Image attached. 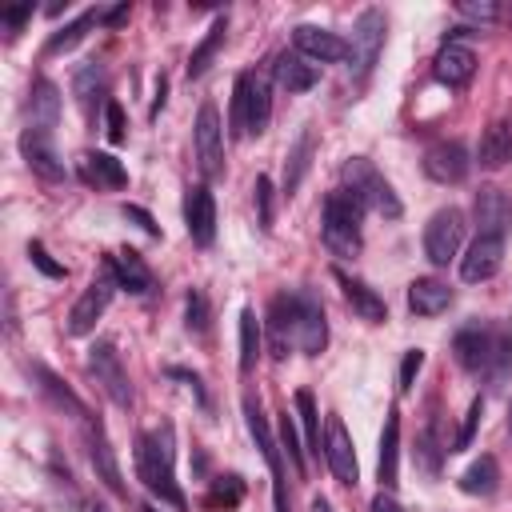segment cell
<instances>
[{
	"label": "cell",
	"mask_w": 512,
	"mask_h": 512,
	"mask_svg": "<svg viewBox=\"0 0 512 512\" xmlns=\"http://www.w3.org/2000/svg\"><path fill=\"white\" fill-rule=\"evenodd\" d=\"M328 344V320L312 292H280L268 308V348L276 360L288 356V348H300L304 356L324 352Z\"/></svg>",
	"instance_id": "obj_1"
},
{
	"label": "cell",
	"mask_w": 512,
	"mask_h": 512,
	"mask_svg": "<svg viewBox=\"0 0 512 512\" xmlns=\"http://www.w3.org/2000/svg\"><path fill=\"white\" fill-rule=\"evenodd\" d=\"M176 448H172V428L164 424L160 432H144L136 436V472L144 480V488L152 496H160L164 504H172L176 512H184V492L176 484Z\"/></svg>",
	"instance_id": "obj_2"
},
{
	"label": "cell",
	"mask_w": 512,
	"mask_h": 512,
	"mask_svg": "<svg viewBox=\"0 0 512 512\" xmlns=\"http://www.w3.org/2000/svg\"><path fill=\"white\" fill-rule=\"evenodd\" d=\"M364 200L348 188L328 192L324 200V244L332 256H356L360 252V220H364Z\"/></svg>",
	"instance_id": "obj_3"
},
{
	"label": "cell",
	"mask_w": 512,
	"mask_h": 512,
	"mask_svg": "<svg viewBox=\"0 0 512 512\" xmlns=\"http://www.w3.org/2000/svg\"><path fill=\"white\" fill-rule=\"evenodd\" d=\"M272 120V96H268V76L260 72H240L232 84V136H260Z\"/></svg>",
	"instance_id": "obj_4"
},
{
	"label": "cell",
	"mask_w": 512,
	"mask_h": 512,
	"mask_svg": "<svg viewBox=\"0 0 512 512\" xmlns=\"http://www.w3.org/2000/svg\"><path fill=\"white\" fill-rule=\"evenodd\" d=\"M340 176H344V184H348V192H356L368 208H376L380 216H388V220H396L400 216V200H396V192H392V184L364 160V156H352V160H344V168H340Z\"/></svg>",
	"instance_id": "obj_5"
},
{
	"label": "cell",
	"mask_w": 512,
	"mask_h": 512,
	"mask_svg": "<svg viewBox=\"0 0 512 512\" xmlns=\"http://www.w3.org/2000/svg\"><path fill=\"white\" fill-rule=\"evenodd\" d=\"M380 48H384V12L380 8H364L352 24V44H348V72L352 80H364L376 60H380Z\"/></svg>",
	"instance_id": "obj_6"
},
{
	"label": "cell",
	"mask_w": 512,
	"mask_h": 512,
	"mask_svg": "<svg viewBox=\"0 0 512 512\" xmlns=\"http://www.w3.org/2000/svg\"><path fill=\"white\" fill-rule=\"evenodd\" d=\"M244 424L260 448V456L268 460V472H272V500H276V512H288V492H284V464H280V444L272 440V428L260 412V400L256 396H244Z\"/></svg>",
	"instance_id": "obj_7"
},
{
	"label": "cell",
	"mask_w": 512,
	"mask_h": 512,
	"mask_svg": "<svg viewBox=\"0 0 512 512\" xmlns=\"http://www.w3.org/2000/svg\"><path fill=\"white\" fill-rule=\"evenodd\" d=\"M88 368H92L96 384L108 392V400H112V404H120V408H128V404H132L128 372H124V364H120V356H116V348H112L108 340H96V344L88 348Z\"/></svg>",
	"instance_id": "obj_8"
},
{
	"label": "cell",
	"mask_w": 512,
	"mask_h": 512,
	"mask_svg": "<svg viewBox=\"0 0 512 512\" xmlns=\"http://www.w3.org/2000/svg\"><path fill=\"white\" fill-rule=\"evenodd\" d=\"M460 240H464V212L460 208H440L424 228V256L432 264H448L460 252Z\"/></svg>",
	"instance_id": "obj_9"
},
{
	"label": "cell",
	"mask_w": 512,
	"mask_h": 512,
	"mask_svg": "<svg viewBox=\"0 0 512 512\" xmlns=\"http://www.w3.org/2000/svg\"><path fill=\"white\" fill-rule=\"evenodd\" d=\"M112 288H116V276H112V268L104 264V272L80 292V300H76L72 312H68V332H72V336H88V332L96 328V320L104 316V308H108V300H112Z\"/></svg>",
	"instance_id": "obj_10"
},
{
	"label": "cell",
	"mask_w": 512,
	"mask_h": 512,
	"mask_svg": "<svg viewBox=\"0 0 512 512\" xmlns=\"http://www.w3.org/2000/svg\"><path fill=\"white\" fill-rule=\"evenodd\" d=\"M196 164L208 180H216L224 172V128H220V112L212 104H200V112H196Z\"/></svg>",
	"instance_id": "obj_11"
},
{
	"label": "cell",
	"mask_w": 512,
	"mask_h": 512,
	"mask_svg": "<svg viewBox=\"0 0 512 512\" xmlns=\"http://www.w3.org/2000/svg\"><path fill=\"white\" fill-rule=\"evenodd\" d=\"M496 328L488 324H468L452 336V352H456V364L468 368V372H488L492 364V352H496Z\"/></svg>",
	"instance_id": "obj_12"
},
{
	"label": "cell",
	"mask_w": 512,
	"mask_h": 512,
	"mask_svg": "<svg viewBox=\"0 0 512 512\" xmlns=\"http://www.w3.org/2000/svg\"><path fill=\"white\" fill-rule=\"evenodd\" d=\"M324 460H328V468H332V476L340 484H356L360 480L356 448H352V436H348L340 416H328V424H324Z\"/></svg>",
	"instance_id": "obj_13"
},
{
	"label": "cell",
	"mask_w": 512,
	"mask_h": 512,
	"mask_svg": "<svg viewBox=\"0 0 512 512\" xmlns=\"http://www.w3.org/2000/svg\"><path fill=\"white\" fill-rule=\"evenodd\" d=\"M472 160H468V148L460 140H440L424 152V172L436 180V184H460L468 176Z\"/></svg>",
	"instance_id": "obj_14"
},
{
	"label": "cell",
	"mask_w": 512,
	"mask_h": 512,
	"mask_svg": "<svg viewBox=\"0 0 512 512\" xmlns=\"http://www.w3.org/2000/svg\"><path fill=\"white\" fill-rule=\"evenodd\" d=\"M472 212H476V228H480V236L508 240V232H512V200H508L500 188H492V184L480 188Z\"/></svg>",
	"instance_id": "obj_15"
},
{
	"label": "cell",
	"mask_w": 512,
	"mask_h": 512,
	"mask_svg": "<svg viewBox=\"0 0 512 512\" xmlns=\"http://www.w3.org/2000/svg\"><path fill=\"white\" fill-rule=\"evenodd\" d=\"M292 44H296V52H300V56L320 60V64L348 60V44H344L336 32L316 28V24H300V28H292Z\"/></svg>",
	"instance_id": "obj_16"
},
{
	"label": "cell",
	"mask_w": 512,
	"mask_h": 512,
	"mask_svg": "<svg viewBox=\"0 0 512 512\" xmlns=\"http://www.w3.org/2000/svg\"><path fill=\"white\" fill-rule=\"evenodd\" d=\"M184 224H188V236L200 248L212 244V236H216V200H212V192L204 184L188 188V196H184Z\"/></svg>",
	"instance_id": "obj_17"
},
{
	"label": "cell",
	"mask_w": 512,
	"mask_h": 512,
	"mask_svg": "<svg viewBox=\"0 0 512 512\" xmlns=\"http://www.w3.org/2000/svg\"><path fill=\"white\" fill-rule=\"evenodd\" d=\"M20 152H24V160H28V168H32L36 176H44V180H64V160L56 156L48 132L24 128V136H20Z\"/></svg>",
	"instance_id": "obj_18"
},
{
	"label": "cell",
	"mask_w": 512,
	"mask_h": 512,
	"mask_svg": "<svg viewBox=\"0 0 512 512\" xmlns=\"http://www.w3.org/2000/svg\"><path fill=\"white\" fill-rule=\"evenodd\" d=\"M88 456H92V468H96V476L116 492V496H124V476H120V464H116V452H112V444H108V432H104V424L100 420H88Z\"/></svg>",
	"instance_id": "obj_19"
},
{
	"label": "cell",
	"mask_w": 512,
	"mask_h": 512,
	"mask_svg": "<svg viewBox=\"0 0 512 512\" xmlns=\"http://www.w3.org/2000/svg\"><path fill=\"white\" fill-rule=\"evenodd\" d=\"M500 260H504V240H496V236H476V244H472L468 256L460 260V276H464L468 284H480V280L496 276Z\"/></svg>",
	"instance_id": "obj_20"
},
{
	"label": "cell",
	"mask_w": 512,
	"mask_h": 512,
	"mask_svg": "<svg viewBox=\"0 0 512 512\" xmlns=\"http://www.w3.org/2000/svg\"><path fill=\"white\" fill-rule=\"evenodd\" d=\"M432 72H436V80H440V84H448V88L468 84V80H472V72H476V56H472V48H464V44L448 40V44L436 52Z\"/></svg>",
	"instance_id": "obj_21"
},
{
	"label": "cell",
	"mask_w": 512,
	"mask_h": 512,
	"mask_svg": "<svg viewBox=\"0 0 512 512\" xmlns=\"http://www.w3.org/2000/svg\"><path fill=\"white\" fill-rule=\"evenodd\" d=\"M272 76H276V84L288 88V92H308V88L320 80V68L308 64V56H300V52H280L276 64H272Z\"/></svg>",
	"instance_id": "obj_22"
},
{
	"label": "cell",
	"mask_w": 512,
	"mask_h": 512,
	"mask_svg": "<svg viewBox=\"0 0 512 512\" xmlns=\"http://www.w3.org/2000/svg\"><path fill=\"white\" fill-rule=\"evenodd\" d=\"M108 268H112V276H116V288H128V292H136V296L152 292V272H148V264H144L140 252L124 248V252L108 256Z\"/></svg>",
	"instance_id": "obj_23"
},
{
	"label": "cell",
	"mask_w": 512,
	"mask_h": 512,
	"mask_svg": "<svg viewBox=\"0 0 512 512\" xmlns=\"http://www.w3.org/2000/svg\"><path fill=\"white\" fill-rule=\"evenodd\" d=\"M336 280H340V288H344V300H348V308L360 316V320H368V324H380V320H388V304L364 284V280H352L348 272H336Z\"/></svg>",
	"instance_id": "obj_24"
},
{
	"label": "cell",
	"mask_w": 512,
	"mask_h": 512,
	"mask_svg": "<svg viewBox=\"0 0 512 512\" xmlns=\"http://www.w3.org/2000/svg\"><path fill=\"white\" fill-rule=\"evenodd\" d=\"M376 472H380L384 492H392V488H396V472H400V412H396V408H388V416H384L380 464H376Z\"/></svg>",
	"instance_id": "obj_25"
},
{
	"label": "cell",
	"mask_w": 512,
	"mask_h": 512,
	"mask_svg": "<svg viewBox=\"0 0 512 512\" xmlns=\"http://www.w3.org/2000/svg\"><path fill=\"white\" fill-rule=\"evenodd\" d=\"M28 116H32V124H28V128H36V132H48V136H52V128H56V120H60V88H56L52 80H36V84H32Z\"/></svg>",
	"instance_id": "obj_26"
},
{
	"label": "cell",
	"mask_w": 512,
	"mask_h": 512,
	"mask_svg": "<svg viewBox=\"0 0 512 512\" xmlns=\"http://www.w3.org/2000/svg\"><path fill=\"white\" fill-rule=\"evenodd\" d=\"M448 304H452V288L448 284H440L432 276H420V280L408 284V308L416 316H440Z\"/></svg>",
	"instance_id": "obj_27"
},
{
	"label": "cell",
	"mask_w": 512,
	"mask_h": 512,
	"mask_svg": "<svg viewBox=\"0 0 512 512\" xmlns=\"http://www.w3.org/2000/svg\"><path fill=\"white\" fill-rule=\"evenodd\" d=\"M80 176L88 184H96V188H124L128 184L124 164L116 156H108V152H84L80 156Z\"/></svg>",
	"instance_id": "obj_28"
},
{
	"label": "cell",
	"mask_w": 512,
	"mask_h": 512,
	"mask_svg": "<svg viewBox=\"0 0 512 512\" xmlns=\"http://www.w3.org/2000/svg\"><path fill=\"white\" fill-rule=\"evenodd\" d=\"M476 160H480V168H504L512 160V124L508 120H496V124L484 128Z\"/></svg>",
	"instance_id": "obj_29"
},
{
	"label": "cell",
	"mask_w": 512,
	"mask_h": 512,
	"mask_svg": "<svg viewBox=\"0 0 512 512\" xmlns=\"http://www.w3.org/2000/svg\"><path fill=\"white\" fill-rule=\"evenodd\" d=\"M496 488H500L496 456H480V460H472V464L464 468V476H460V492H468V496H492Z\"/></svg>",
	"instance_id": "obj_30"
},
{
	"label": "cell",
	"mask_w": 512,
	"mask_h": 512,
	"mask_svg": "<svg viewBox=\"0 0 512 512\" xmlns=\"http://www.w3.org/2000/svg\"><path fill=\"white\" fill-rule=\"evenodd\" d=\"M100 16H104L100 8H88V12H80V16L72 20V24H64L60 32H52V36H48L44 52H48V56H56V52H68V48H76V44L84 40V32L100 24Z\"/></svg>",
	"instance_id": "obj_31"
},
{
	"label": "cell",
	"mask_w": 512,
	"mask_h": 512,
	"mask_svg": "<svg viewBox=\"0 0 512 512\" xmlns=\"http://www.w3.org/2000/svg\"><path fill=\"white\" fill-rule=\"evenodd\" d=\"M224 32H228V16H216L212 20V28H208V36L196 44V52L188 56V80H196V76H204L208 72V64H212V56L220 52V44H224Z\"/></svg>",
	"instance_id": "obj_32"
},
{
	"label": "cell",
	"mask_w": 512,
	"mask_h": 512,
	"mask_svg": "<svg viewBox=\"0 0 512 512\" xmlns=\"http://www.w3.org/2000/svg\"><path fill=\"white\" fill-rule=\"evenodd\" d=\"M312 148H316V136L304 128L300 140L292 144V152H288V168H284V192H288V196L300 188V180H304V172H308V160H312Z\"/></svg>",
	"instance_id": "obj_33"
},
{
	"label": "cell",
	"mask_w": 512,
	"mask_h": 512,
	"mask_svg": "<svg viewBox=\"0 0 512 512\" xmlns=\"http://www.w3.org/2000/svg\"><path fill=\"white\" fill-rule=\"evenodd\" d=\"M32 376L40 380V392H44V396H52V400H56L60 408H68V412H76V416H88L84 400H80V396H76L72 388H64V384H60V376H52V372H48L44 364H32Z\"/></svg>",
	"instance_id": "obj_34"
},
{
	"label": "cell",
	"mask_w": 512,
	"mask_h": 512,
	"mask_svg": "<svg viewBox=\"0 0 512 512\" xmlns=\"http://www.w3.org/2000/svg\"><path fill=\"white\" fill-rule=\"evenodd\" d=\"M296 416H300V424H304V440H308L312 456H320V452H324L320 412H316V400H312V392H308V388H300V392H296Z\"/></svg>",
	"instance_id": "obj_35"
},
{
	"label": "cell",
	"mask_w": 512,
	"mask_h": 512,
	"mask_svg": "<svg viewBox=\"0 0 512 512\" xmlns=\"http://www.w3.org/2000/svg\"><path fill=\"white\" fill-rule=\"evenodd\" d=\"M260 360V324H256V312L244 308L240 312V372H252Z\"/></svg>",
	"instance_id": "obj_36"
},
{
	"label": "cell",
	"mask_w": 512,
	"mask_h": 512,
	"mask_svg": "<svg viewBox=\"0 0 512 512\" xmlns=\"http://www.w3.org/2000/svg\"><path fill=\"white\" fill-rule=\"evenodd\" d=\"M72 92L84 108H92V100L104 96V68L100 64H80L76 68V80H72Z\"/></svg>",
	"instance_id": "obj_37"
},
{
	"label": "cell",
	"mask_w": 512,
	"mask_h": 512,
	"mask_svg": "<svg viewBox=\"0 0 512 512\" xmlns=\"http://www.w3.org/2000/svg\"><path fill=\"white\" fill-rule=\"evenodd\" d=\"M244 500V480L240 476H216L212 492H208V504L212 508H236Z\"/></svg>",
	"instance_id": "obj_38"
},
{
	"label": "cell",
	"mask_w": 512,
	"mask_h": 512,
	"mask_svg": "<svg viewBox=\"0 0 512 512\" xmlns=\"http://www.w3.org/2000/svg\"><path fill=\"white\" fill-rule=\"evenodd\" d=\"M280 452H288V460H292V468H296V472H304V468H308L304 448H300V436H296V424H292V416H288V412H284V420H280Z\"/></svg>",
	"instance_id": "obj_39"
},
{
	"label": "cell",
	"mask_w": 512,
	"mask_h": 512,
	"mask_svg": "<svg viewBox=\"0 0 512 512\" xmlns=\"http://www.w3.org/2000/svg\"><path fill=\"white\" fill-rule=\"evenodd\" d=\"M444 452H448V448H440V444H436V420H432V424L420 432V464H424V472H428V476H436V472H440V456H444Z\"/></svg>",
	"instance_id": "obj_40"
},
{
	"label": "cell",
	"mask_w": 512,
	"mask_h": 512,
	"mask_svg": "<svg viewBox=\"0 0 512 512\" xmlns=\"http://www.w3.org/2000/svg\"><path fill=\"white\" fill-rule=\"evenodd\" d=\"M480 416H484V400L476 396V400L468 404V412H464V424H460V432H456V440H452V448H448V452H464V448L472 444V436H476V424H480Z\"/></svg>",
	"instance_id": "obj_41"
},
{
	"label": "cell",
	"mask_w": 512,
	"mask_h": 512,
	"mask_svg": "<svg viewBox=\"0 0 512 512\" xmlns=\"http://www.w3.org/2000/svg\"><path fill=\"white\" fill-rule=\"evenodd\" d=\"M184 316H188V328L200 336V332H208V300H204V292H188V300H184Z\"/></svg>",
	"instance_id": "obj_42"
},
{
	"label": "cell",
	"mask_w": 512,
	"mask_h": 512,
	"mask_svg": "<svg viewBox=\"0 0 512 512\" xmlns=\"http://www.w3.org/2000/svg\"><path fill=\"white\" fill-rule=\"evenodd\" d=\"M28 260H32L44 276H52V280H64V276H68V268H64L60 260H52V256H48V248H44L40 240H32V244H28Z\"/></svg>",
	"instance_id": "obj_43"
},
{
	"label": "cell",
	"mask_w": 512,
	"mask_h": 512,
	"mask_svg": "<svg viewBox=\"0 0 512 512\" xmlns=\"http://www.w3.org/2000/svg\"><path fill=\"white\" fill-rule=\"evenodd\" d=\"M104 124H108V140H112V144H124L128 120H124V108H120L116 100H104Z\"/></svg>",
	"instance_id": "obj_44"
},
{
	"label": "cell",
	"mask_w": 512,
	"mask_h": 512,
	"mask_svg": "<svg viewBox=\"0 0 512 512\" xmlns=\"http://www.w3.org/2000/svg\"><path fill=\"white\" fill-rule=\"evenodd\" d=\"M252 192H256V208H260V228H272V180L256 176Z\"/></svg>",
	"instance_id": "obj_45"
},
{
	"label": "cell",
	"mask_w": 512,
	"mask_h": 512,
	"mask_svg": "<svg viewBox=\"0 0 512 512\" xmlns=\"http://www.w3.org/2000/svg\"><path fill=\"white\" fill-rule=\"evenodd\" d=\"M420 368H424V352H420V348L404 352V364H400V392H412V380H416Z\"/></svg>",
	"instance_id": "obj_46"
},
{
	"label": "cell",
	"mask_w": 512,
	"mask_h": 512,
	"mask_svg": "<svg viewBox=\"0 0 512 512\" xmlns=\"http://www.w3.org/2000/svg\"><path fill=\"white\" fill-rule=\"evenodd\" d=\"M460 16H468V20H496L500 16V8L492 4V0H460Z\"/></svg>",
	"instance_id": "obj_47"
},
{
	"label": "cell",
	"mask_w": 512,
	"mask_h": 512,
	"mask_svg": "<svg viewBox=\"0 0 512 512\" xmlns=\"http://www.w3.org/2000/svg\"><path fill=\"white\" fill-rule=\"evenodd\" d=\"M124 216H128V220H132L136 228H144L148 236H160V228H156V220H152V216H148V212H144L140 204H124Z\"/></svg>",
	"instance_id": "obj_48"
},
{
	"label": "cell",
	"mask_w": 512,
	"mask_h": 512,
	"mask_svg": "<svg viewBox=\"0 0 512 512\" xmlns=\"http://www.w3.org/2000/svg\"><path fill=\"white\" fill-rule=\"evenodd\" d=\"M28 16H32V8H12V12H4L0 20H4V28H8V36H16V28H20V24L28 20Z\"/></svg>",
	"instance_id": "obj_49"
},
{
	"label": "cell",
	"mask_w": 512,
	"mask_h": 512,
	"mask_svg": "<svg viewBox=\"0 0 512 512\" xmlns=\"http://www.w3.org/2000/svg\"><path fill=\"white\" fill-rule=\"evenodd\" d=\"M372 512H400V504L392 500V492H384V488H380V492L372 496Z\"/></svg>",
	"instance_id": "obj_50"
},
{
	"label": "cell",
	"mask_w": 512,
	"mask_h": 512,
	"mask_svg": "<svg viewBox=\"0 0 512 512\" xmlns=\"http://www.w3.org/2000/svg\"><path fill=\"white\" fill-rule=\"evenodd\" d=\"M128 20V4H116V8H108L104 16H100V24H108V28H116V24H124Z\"/></svg>",
	"instance_id": "obj_51"
},
{
	"label": "cell",
	"mask_w": 512,
	"mask_h": 512,
	"mask_svg": "<svg viewBox=\"0 0 512 512\" xmlns=\"http://www.w3.org/2000/svg\"><path fill=\"white\" fill-rule=\"evenodd\" d=\"M164 96H168V76H160V80H156V100H152V112H148V116H160Z\"/></svg>",
	"instance_id": "obj_52"
},
{
	"label": "cell",
	"mask_w": 512,
	"mask_h": 512,
	"mask_svg": "<svg viewBox=\"0 0 512 512\" xmlns=\"http://www.w3.org/2000/svg\"><path fill=\"white\" fill-rule=\"evenodd\" d=\"M312 512H332V504H328L324 496H316V500H312Z\"/></svg>",
	"instance_id": "obj_53"
},
{
	"label": "cell",
	"mask_w": 512,
	"mask_h": 512,
	"mask_svg": "<svg viewBox=\"0 0 512 512\" xmlns=\"http://www.w3.org/2000/svg\"><path fill=\"white\" fill-rule=\"evenodd\" d=\"M92 512H104V508H100V504H96V508H92Z\"/></svg>",
	"instance_id": "obj_54"
},
{
	"label": "cell",
	"mask_w": 512,
	"mask_h": 512,
	"mask_svg": "<svg viewBox=\"0 0 512 512\" xmlns=\"http://www.w3.org/2000/svg\"><path fill=\"white\" fill-rule=\"evenodd\" d=\"M144 512H156V508H144Z\"/></svg>",
	"instance_id": "obj_55"
}]
</instances>
